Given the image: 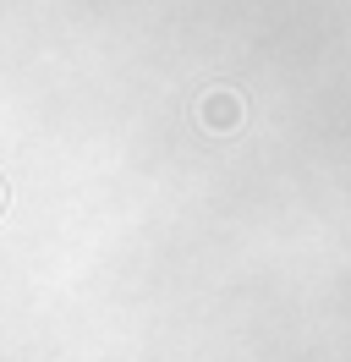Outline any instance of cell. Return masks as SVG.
I'll use <instances>...</instances> for the list:
<instances>
[{
  "instance_id": "obj_1",
  "label": "cell",
  "mask_w": 351,
  "mask_h": 362,
  "mask_svg": "<svg viewBox=\"0 0 351 362\" xmlns=\"http://www.w3.org/2000/svg\"><path fill=\"white\" fill-rule=\"evenodd\" d=\"M236 121H241L236 93H209V99H203V127H209V132H236Z\"/></svg>"
}]
</instances>
